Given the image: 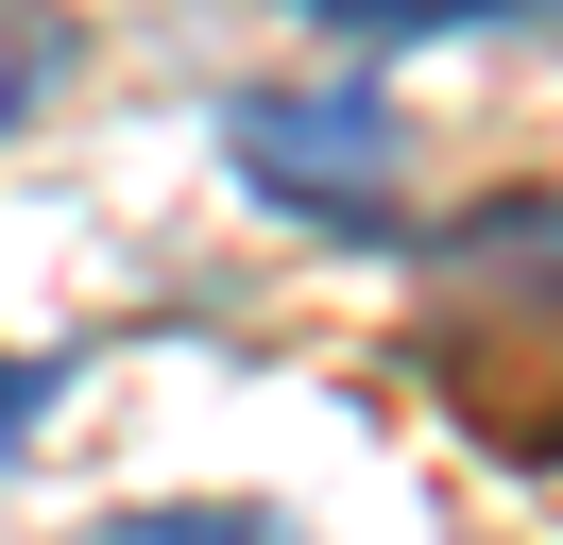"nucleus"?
Instances as JSON below:
<instances>
[{
    "mask_svg": "<svg viewBox=\"0 0 563 545\" xmlns=\"http://www.w3.org/2000/svg\"><path fill=\"white\" fill-rule=\"evenodd\" d=\"M35 409H52V358H0V460L35 443Z\"/></svg>",
    "mask_w": 563,
    "mask_h": 545,
    "instance_id": "obj_4",
    "label": "nucleus"
},
{
    "mask_svg": "<svg viewBox=\"0 0 563 545\" xmlns=\"http://www.w3.org/2000/svg\"><path fill=\"white\" fill-rule=\"evenodd\" d=\"M308 18H324V34H376V52H393V34H495V18H547V0H308Z\"/></svg>",
    "mask_w": 563,
    "mask_h": 545,
    "instance_id": "obj_3",
    "label": "nucleus"
},
{
    "mask_svg": "<svg viewBox=\"0 0 563 545\" xmlns=\"http://www.w3.org/2000/svg\"><path fill=\"white\" fill-rule=\"evenodd\" d=\"M222 136H240V170L274 204H308V222H376V204H393V102L376 86H308V102L256 86Z\"/></svg>",
    "mask_w": 563,
    "mask_h": 545,
    "instance_id": "obj_1",
    "label": "nucleus"
},
{
    "mask_svg": "<svg viewBox=\"0 0 563 545\" xmlns=\"http://www.w3.org/2000/svg\"><path fill=\"white\" fill-rule=\"evenodd\" d=\"M35 86H52V34H18V18H0V120H18Z\"/></svg>",
    "mask_w": 563,
    "mask_h": 545,
    "instance_id": "obj_5",
    "label": "nucleus"
},
{
    "mask_svg": "<svg viewBox=\"0 0 563 545\" xmlns=\"http://www.w3.org/2000/svg\"><path fill=\"white\" fill-rule=\"evenodd\" d=\"M103 545H308L290 511H240V494H172V511H120Z\"/></svg>",
    "mask_w": 563,
    "mask_h": 545,
    "instance_id": "obj_2",
    "label": "nucleus"
}]
</instances>
